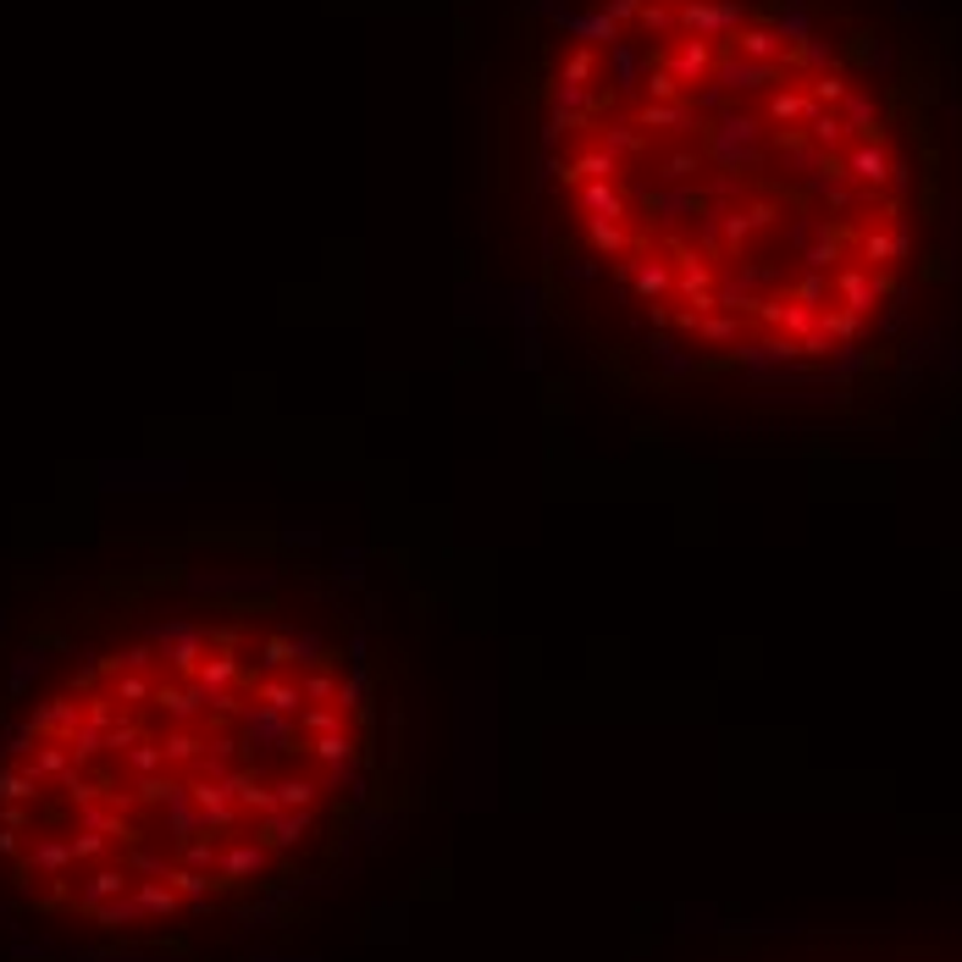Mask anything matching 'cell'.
I'll return each mask as SVG.
<instances>
[{
	"instance_id": "1",
	"label": "cell",
	"mask_w": 962,
	"mask_h": 962,
	"mask_svg": "<svg viewBox=\"0 0 962 962\" xmlns=\"http://www.w3.org/2000/svg\"><path fill=\"white\" fill-rule=\"evenodd\" d=\"M0 730V890L95 934L282 890L332 819L376 824L371 631L299 559L145 565L29 653Z\"/></svg>"
},
{
	"instance_id": "2",
	"label": "cell",
	"mask_w": 962,
	"mask_h": 962,
	"mask_svg": "<svg viewBox=\"0 0 962 962\" xmlns=\"http://www.w3.org/2000/svg\"><path fill=\"white\" fill-rule=\"evenodd\" d=\"M587 84L548 89V172L603 277L675 365L774 371L857 349L912 260V167L879 89L797 0L576 12Z\"/></svg>"
}]
</instances>
